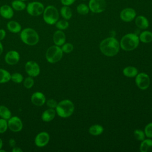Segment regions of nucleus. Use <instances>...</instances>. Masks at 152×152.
Returning <instances> with one entry per match:
<instances>
[{
	"instance_id": "8",
	"label": "nucleus",
	"mask_w": 152,
	"mask_h": 152,
	"mask_svg": "<svg viewBox=\"0 0 152 152\" xmlns=\"http://www.w3.org/2000/svg\"><path fill=\"white\" fill-rule=\"evenodd\" d=\"M106 2L105 0H90L88 7L90 10L94 13H100L106 8Z\"/></svg>"
},
{
	"instance_id": "26",
	"label": "nucleus",
	"mask_w": 152,
	"mask_h": 152,
	"mask_svg": "<svg viewBox=\"0 0 152 152\" xmlns=\"http://www.w3.org/2000/svg\"><path fill=\"white\" fill-rule=\"evenodd\" d=\"M61 15L65 20H69L72 15L71 9L68 6L64 5L60 10Z\"/></svg>"
},
{
	"instance_id": "6",
	"label": "nucleus",
	"mask_w": 152,
	"mask_h": 152,
	"mask_svg": "<svg viewBox=\"0 0 152 152\" xmlns=\"http://www.w3.org/2000/svg\"><path fill=\"white\" fill-rule=\"evenodd\" d=\"M63 52L62 49L57 45L50 46L46 50L45 56L48 62L51 64L56 63L59 61L62 57Z\"/></svg>"
},
{
	"instance_id": "37",
	"label": "nucleus",
	"mask_w": 152,
	"mask_h": 152,
	"mask_svg": "<svg viewBox=\"0 0 152 152\" xmlns=\"http://www.w3.org/2000/svg\"><path fill=\"white\" fill-rule=\"evenodd\" d=\"M57 104H58L57 102L53 99H50L48 100V101L46 102V105L49 108H52V109L56 108Z\"/></svg>"
},
{
	"instance_id": "34",
	"label": "nucleus",
	"mask_w": 152,
	"mask_h": 152,
	"mask_svg": "<svg viewBox=\"0 0 152 152\" xmlns=\"http://www.w3.org/2000/svg\"><path fill=\"white\" fill-rule=\"evenodd\" d=\"M134 135L135 138L138 141H142L145 139L144 132L140 129H135L134 132Z\"/></svg>"
},
{
	"instance_id": "42",
	"label": "nucleus",
	"mask_w": 152,
	"mask_h": 152,
	"mask_svg": "<svg viewBox=\"0 0 152 152\" xmlns=\"http://www.w3.org/2000/svg\"><path fill=\"white\" fill-rule=\"evenodd\" d=\"M2 52H3V46L0 41V55L2 53Z\"/></svg>"
},
{
	"instance_id": "9",
	"label": "nucleus",
	"mask_w": 152,
	"mask_h": 152,
	"mask_svg": "<svg viewBox=\"0 0 152 152\" xmlns=\"http://www.w3.org/2000/svg\"><path fill=\"white\" fill-rule=\"evenodd\" d=\"M135 83L141 90H146L148 88L150 84V77L145 73H140L136 75Z\"/></svg>"
},
{
	"instance_id": "20",
	"label": "nucleus",
	"mask_w": 152,
	"mask_h": 152,
	"mask_svg": "<svg viewBox=\"0 0 152 152\" xmlns=\"http://www.w3.org/2000/svg\"><path fill=\"white\" fill-rule=\"evenodd\" d=\"M135 24L136 26L141 29H145L148 28L149 26V23L146 17L142 15H139L135 18Z\"/></svg>"
},
{
	"instance_id": "25",
	"label": "nucleus",
	"mask_w": 152,
	"mask_h": 152,
	"mask_svg": "<svg viewBox=\"0 0 152 152\" xmlns=\"http://www.w3.org/2000/svg\"><path fill=\"white\" fill-rule=\"evenodd\" d=\"M139 39L142 43H150L152 41V33L149 31H142L140 35Z\"/></svg>"
},
{
	"instance_id": "5",
	"label": "nucleus",
	"mask_w": 152,
	"mask_h": 152,
	"mask_svg": "<svg viewBox=\"0 0 152 152\" xmlns=\"http://www.w3.org/2000/svg\"><path fill=\"white\" fill-rule=\"evenodd\" d=\"M44 21L49 25L55 24L59 19V12L53 5H48L45 8L43 12Z\"/></svg>"
},
{
	"instance_id": "10",
	"label": "nucleus",
	"mask_w": 152,
	"mask_h": 152,
	"mask_svg": "<svg viewBox=\"0 0 152 152\" xmlns=\"http://www.w3.org/2000/svg\"><path fill=\"white\" fill-rule=\"evenodd\" d=\"M25 70L26 73L32 77H37L40 71L39 65L36 62L33 61H28L26 63Z\"/></svg>"
},
{
	"instance_id": "17",
	"label": "nucleus",
	"mask_w": 152,
	"mask_h": 152,
	"mask_svg": "<svg viewBox=\"0 0 152 152\" xmlns=\"http://www.w3.org/2000/svg\"><path fill=\"white\" fill-rule=\"evenodd\" d=\"M14 10L11 6L3 5L0 7V15L4 18L11 19L14 16Z\"/></svg>"
},
{
	"instance_id": "1",
	"label": "nucleus",
	"mask_w": 152,
	"mask_h": 152,
	"mask_svg": "<svg viewBox=\"0 0 152 152\" xmlns=\"http://www.w3.org/2000/svg\"><path fill=\"white\" fill-rule=\"evenodd\" d=\"M120 45L118 41L113 37H107L100 43L101 52L107 56H115L119 52Z\"/></svg>"
},
{
	"instance_id": "33",
	"label": "nucleus",
	"mask_w": 152,
	"mask_h": 152,
	"mask_svg": "<svg viewBox=\"0 0 152 152\" xmlns=\"http://www.w3.org/2000/svg\"><path fill=\"white\" fill-rule=\"evenodd\" d=\"M61 49H62V50L63 52L66 53H71L73 50L74 46L72 44H71L70 43H66L62 45Z\"/></svg>"
},
{
	"instance_id": "24",
	"label": "nucleus",
	"mask_w": 152,
	"mask_h": 152,
	"mask_svg": "<svg viewBox=\"0 0 152 152\" xmlns=\"http://www.w3.org/2000/svg\"><path fill=\"white\" fill-rule=\"evenodd\" d=\"M88 132L92 135H99L103 132V127L100 125L95 124L89 128Z\"/></svg>"
},
{
	"instance_id": "45",
	"label": "nucleus",
	"mask_w": 152,
	"mask_h": 152,
	"mask_svg": "<svg viewBox=\"0 0 152 152\" xmlns=\"http://www.w3.org/2000/svg\"><path fill=\"white\" fill-rule=\"evenodd\" d=\"M21 1H27V0H21Z\"/></svg>"
},
{
	"instance_id": "23",
	"label": "nucleus",
	"mask_w": 152,
	"mask_h": 152,
	"mask_svg": "<svg viewBox=\"0 0 152 152\" xmlns=\"http://www.w3.org/2000/svg\"><path fill=\"white\" fill-rule=\"evenodd\" d=\"M24 1L21 0H14L11 2V7L14 10L21 11L26 8V5Z\"/></svg>"
},
{
	"instance_id": "19",
	"label": "nucleus",
	"mask_w": 152,
	"mask_h": 152,
	"mask_svg": "<svg viewBox=\"0 0 152 152\" xmlns=\"http://www.w3.org/2000/svg\"><path fill=\"white\" fill-rule=\"evenodd\" d=\"M7 27L10 32L13 33H18L21 30V26L20 24L14 20L8 21L7 24Z\"/></svg>"
},
{
	"instance_id": "35",
	"label": "nucleus",
	"mask_w": 152,
	"mask_h": 152,
	"mask_svg": "<svg viewBox=\"0 0 152 152\" xmlns=\"http://www.w3.org/2000/svg\"><path fill=\"white\" fill-rule=\"evenodd\" d=\"M8 128V127L7 120L3 118H1L0 119V134L4 133L7 130Z\"/></svg>"
},
{
	"instance_id": "40",
	"label": "nucleus",
	"mask_w": 152,
	"mask_h": 152,
	"mask_svg": "<svg viewBox=\"0 0 152 152\" xmlns=\"http://www.w3.org/2000/svg\"><path fill=\"white\" fill-rule=\"evenodd\" d=\"M9 145L12 148L14 147H15L16 145V141L13 138H11L10 140H9Z\"/></svg>"
},
{
	"instance_id": "12",
	"label": "nucleus",
	"mask_w": 152,
	"mask_h": 152,
	"mask_svg": "<svg viewBox=\"0 0 152 152\" xmlns=\"http://www.w3.org/2000/svg\"><path fill=\"white\" fill-rule=\"evenodd\" d=\"M50 140V136L47 132L43 131L39 132L35 137L34 143L38 147H43L46 146Z\"/></svg>"
},
{
	"instance_id": "4",
	"label": "nucleus",
	"mask_w": 152,
	"mask_h": 152,
	"mask_svg": "<svg viewBox=\"0 0 152 152\" xmlns=\"http://www.w3.org/2000/svg\"><path fill=\"white\" fill-rule=\"evenodd\" d=\"M56 113L61 118L70 116L74 111V103L69 100H63L58 103L56 107Z\"/></svg>"
},
{
	"instance_id": "32",
	"label": "nucleus",
	"mask_w": 152,
	"mask_h": 152,
	"mask_svg": "<svg viewBox=\"0 0 152 152\" xmlns=\"http://www.w3.org/2000/svg\"><path fill=\"white\" fill-rule=\"evenodd\" d=\"M34 81L32 77H27L23 81V85L26 88H30L34 85Z\"/></svg>"
},
{
	"instance_id": "7",
	"label": "nucleus",
	"mask_w": 152,
	"mask_h": 152,
	"mask_svg": "<svg viewBox=\"0 0 152 152\" xmlns=\"http://www.w3.org/2000/svg\"><path fill=\"white\" fill-rule=\"evenodd\" d=\"M26 11L27 13L33 17L39 16L43 14L45 7L44 5L39 1H33L29 2L26 5Z\"/></svg>"
},
{
	"instance_id": "22",
	"label": "nucleus",
	"mask_w": 152,
	"mask_h": 152,
	"mask_svg": "<svg viewBox=\"0 0 152 152\" xmlns=\"http://www.w3.org/2000/svg\"><path fill=\"white\" fill-rule=\"evenodd\" d=\"M123 74L127 77L132 78L136 77V75L138 74V70L134 66H128L123 69Z\"/></svg>"
},
{
	"instance_id": "14",
	"label": "nucleus",
	"mask_w": 152,
	"mask_h": 152,
	"mask_svg": "<svg viewBox=\"0 0 152 152\" xmlns=\"http://www.w3.org/2000/svg\"><path fill=\"white\" fill-rule=\"evenodd\" d=\"M20 54L16 50H10L5 56V61L8 65H13L17 64L20 61Z\"/></svg>"
},
{
	"instance_id": "43",
	"label": "nucleus",
	"mask_w": 152,
	"mask_h": 152,
	"mask_svg": "<svg viewBox=\"0 0 152 152\" xmlns=\"http://www.w3.org/2000/svg\"><path fill=\"white\" fill-rule=\"evenodd\" d=\"M2 145H3V142H2V139L0 138V149H1V148H2Z\"/></svg>"
},
{
	"instance_id": "27",
	"label": "nucleus",
	"mask_w": 152,
	"mask_h": 152,
	"mask_svg": "<svg viewBox=\"0 0 152 152\" xmlns=\"http://www.w3.org/2000/svg\"><path fill=\"white\" fill-rule=\"evenodd\" d=\"M11 80V74L7 70L0 68V84L5 83Z\"/></svg>"
},
{
	"instance_id": "29",
	"label": "nucleus",
	"mask_w": 152,
	"mask_h": 152,
	"mask_svg": "<svg viewBox=\"0 0 152 152\" xmlns=\"http://www.w3.org/2000/svg\"><path fill=\"white\" fill-rule=\"evenodd\" d=\"M89 7L84 4H80L77 7V12L81 15L87 14L89 12Z\"/></svg>"
},
{
	"instance_id": "31",
	"label": "nucleus",
	"mask_w": 152,
	"mask_h": 152,
	"mask_svg": "<svg viewBox=\"0 0 152 152\" xmlns=\"http://www.w3.org/2000/svg\"><path fill=\"white\" fill-rule=\"evenodd\" d=\"M11 80L15 83H21L23 81V76L18 72H15L11 74Z\"/></svg>"
},
{
	"instance_id": "36",
	"label": "nucleus",
	"mask_w": 152,
	"mask_h": 152,
	"mask_svg": "<svg viewBox=\"0 0 152 152\" xmlns=\"http://www.w3.org/2000/svg\"><path fill=\"white\" fill-rule=\"evenodd\" d=\"M145 135L150 138H152V122L148 124L144 128Z\"/></svg>"
},
{
	"instance_id": "13",
	"label": "nucleus",
	"mask_w": 152,
	"mask_h": 152,
	"mask_svg": "<svg viewBox=\"0 0 152 152\" xmlns=\"http://www.w3.org/2000/svg\"><path fill=\"white\" fill-rule=\"evenodd\" d=\"M136 16L135 11L131 8H126L122 10L120 13L121 19L125 22H130L132 21Z\"/></svg>"
},
{
	"instance_id": "30",
	"label": "nucleus",
	"mask_w": 152,
	"mask_h": 152,
	"mask_svg": "<svg viewBox=\"0 0 152 152\" xmlns=\"http://www.w3.org/2000/svg\"><path fill=\"white\" fill-rule=\"evenodd\" d=\"M55 24L56 27L61 30H65L69 26V23L66 21V20H61L58 21Z\"/></svg>"
},
{
	"instance_id": "28",
	"label": "nucleus",
	"mask_w": 152,
	"mask_h": 152,
	"mask_svg": "<svg viewBox=\"0 0 152 152\" xmlns=\"http://www.w3.org/2000/svg\"><path fill=\"white\" fill-rule=\"evenodd\" d=\"M0 117L6 120L9 119L11 117V111L7 107L4 105H0Z\"/></svg>"
},
{
	"instance_id": "44",
	"label": "nucleus",
	"mask_w": 152,
	"mask_h": 152,
	"mask_svg": "<svg viewBox=\"0 0 152 152\" xmlns=\"http://www.w3.org/2000/svg\"><path fill=\"white\" fill-rule=\"evenodd\" d=\"M0 152H6V151L4 150H2V149L1 148V149H0Z\"/></svg>"
},
{
	"instance_id": "2",
	"label": "nucleus",
	"mask_w": 152,
	"mask_h": 152,
	"mask_svg": "<svg viewBox=\"0 0 152 152\" xmlns=\"http://www.w3.org/2000/svg\"><path fill=\"white\" fill-rule=\"evenodd\" d=\"M139 37L134 33H128L125 34L121 39L120 42V46L126 51H131L134 50L139 45Z\"/></svg>"
},
{
	"instance_id": "18",
	"label": "nucleus",
	"mask_w": 152,
	"mask_h": 152,
	"mask_svg": "<svg viewBox=\"0 0 152 152\" xmlns=\"http://www.w3.org/2000/svg\"><path fill=\"white\" fill-rule=\"evenodd\" d=\"M56 115V110L52 108H49L45 110L42 114L41 118L44 122H50L52 121Z\"/></svg>"
},
{
	"instance_id": "3",
	"label": "nucleus",
	"mask_w": 152,
	"mask_h": 152,
	"mask_svg": "<svg viewBox=\"0 0 152 152\" xmlns=\"http://www.w3.org/2000/svg\"><path fill=\"white\" fill-rule=\"evenodd\" d=\"M20 38L24 43L29 46L36 45L39 41V36L37 31L30 27L25 28L21 31Z\"/></svg>"
},
{
	"instance_id": "16",
	"label": "nucleus",
	"mask_w": 152,
	"mask_h": 152,
	"mask_svg": "<svg viewBox=\"0 0 152 152\" xmlns=\"http://www.w3.org/2000/svg\"><path fill=\"white\" fill-rule=\"evenodd\" d=\"M66 40V36L65 33L61 30L56 31L53 35V41L55 45L62 46Z\"/></svg>"
},
{
	"instance_id": "41",
	"label": "nucleus",
	"mask_w": 152,
	"mask_h": 152,
	"mask_svg": "<svg viewBox=\"0 0 152 152\" xmlns=\"http://www.w3.org/2000/svg\"><path fill=\"white\" fill-rule=\"evenodd\" d=\"M12 152H22L23 151V150L21 148H20V147H12Z\"/></svg>"
},
{
	"instance_id": "38",
	"label": "nucleus",
	"mask_w": 152,
	"mask_h": 152,
	"mask_svg": "<svg viewBox=\"0 0 152 152\" xmlns=\"http://www.w3.org/2000/svg\"><path fill=\"white\" fill-rule=\"evenodd\" d=\"M75 0H61L62 4L65 6H69L74 3Z\"/></svg>"
},
{
	"instance_id": "11",
	"label": "nucleus",
	"mask_w": 152,
	"mask_h": 152,
	"mask_svg": "<svg viewBox=\"0 0 152 152\" xmlns=\"http://www.w3.org/2000/svg\"><path fill=\"white\" fill-rule=\"evenodd\" d=\"M8 127L12 132H17L23 129V124L21 119L18 116H11L7 120Z\"/></svg>"
},
{
	"instance_id": "15",
	"label": "nucleus",
	"mask_w": 152,
	"mask_h": 152,
	"mask_svg": "<svg viewBox=\"0 0 152 152\" xmlns=\"http://www.w3.org/2000/svg\"><path fill=\"white\" fill-rule=\"evenodd\" d=\"M31 103L36 106H42L46 102V97L43 93L39 91L34 92L31 96Z\"/></svg>"
},
{
	"instance_id": "39",
	"label": "nucleus",
	"mask_w": 152,
	"mask_h": 152,
	"mask_svg": "<svg viewBox=\"0 0 152 152\" xmlns=\"http://www.w3.org/2000/svg\"><path fill=\"white\" fill-rule=\"evenodd\" d=\"M6 36V32L5 30L1 28L0 29V41L4 39V38Z\"/></svg>"
},
{
	"instance_id": "21",
	"label": "nucleus",
	"mask_w": 152,
	"mask_h": 152,
	"mask_svg": "<svg viewBox=\"0 0 152 152\" xmlns=\"http://www.w3.org/2000/svg\"><path fill=\"white\" fill-rule=\"evenodd\" d=\"M140 150L141 152H152V140L144 139L142 140Z\"/></svg>"
}]
</instances>
